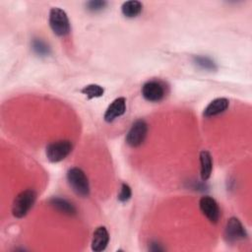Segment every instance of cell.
I'll return each mask as SVG.
<instances>
[{
  "label": "cell",
  "instance_id": "obj_2",
  "mask_svg": "<svg viewBox=\"0 0 252 252\" xmlns=\"http://www.w3.org/2000/svg\"><path fill=\"white\" fill-rule=\"evenodd\" d=\"M67 181L72 190L81 197H87L90 193V185L85 172L79 167H72L67 172Z\"/></svg>",
  "mask_w": 252,
  "mask_h": 252
},
{
  "label": "cell",
  "instance_id": "obj_3",
  "mask_svg": "<svg viewBox=\"0 0 252 252\" xmlns=\"http://www.w3.org/2000/svg\"><path fill=\"white\" fill-rule=\"evenodd\" d=\"M49 26L58 36H64L70 32V23L65 11L60 8H52L49 11Z\"/></svg>",
  "mask_w": 252,
  "mask_h": 252
},
{
  "label": "cell",
  "instance_id": "obj_17",
  "mask_svg": "<svg viewBox=\"0 0 252 252\" xmlns=\"http://www.w3.org/2000/svg\"><path fill=\"white\" fill-rule=\"evenodd\" d=\"M32 49L33 51L40 55V56H45L49 53V47L48 45L42 41L41 39H38V38H35L32 40Z\"/></svg>",
  "mask_w": 252,
  "mask_h": 252
},
{
  "label": "cell",
  "instance_id": "obj_16",
  "mask_svg": "<svg viewBox=\"0 0 252 252\" xmlns=\"http://www.w3.org/2000/svg\"><path fill=\"white\" fill-rule=\"evenodd\" d=\"M193 59H194V63L202 69H205V70H215L216 69L215 62L208 57L195 56Z\"/></svg>",
  "mask_w": 252,
  "mask_h": 252
},
{
  "label": "cell",
  "instance_id": "obj_18",
  "mask_svg": "<svg viewBox=\"0 0 252 252\" xmlns=\"http://www.w3.org/2000/svg\"><path fill=\"white\" fill-rule=\"evenodd\" d=\"M131 195H132V191H131L130 186L126 183H122L121 188H120V192L118 194V200L120 202H126L130 199Z\"/></svg>",
  "mask_w": 252,
  "mask_h": 252
},
{
  "label": "cell",
  "instance_id": "obj_9",
  "mask_svg": "<svg viewBox=\"0 0 252 252\" xmlns=\"http://www.w3.org/2000/svg\"><path fill=\"white\" fill-rule=\"evenodd\" d=\"M125 111H126L125 97H117L108 105L103 115V118L106 122H112L117 117L123 115Z\"/></svg>",
  "mask_w": 252,
  "mask_h": 252
},
{
  "label": "cell",
  "instance_id": "obj_13",
  "mask_svg": "<svg viewBox=\"0 0 252 252\" xmlns=\"http://www.w3.org/2000/svg\"><path fill=\"white\" fill-rule=\"evenodd\" d=\"M49 203L52 207H54L55 209H57L58 211L64 213L66 215L72 216V215L76 214V208L74 207V205L72 203H70L66 199L54 197L49 200Z\"/></svg>",
  "mask_w": 252,
  "mask_h": 252
},
{
  "label": "cell",
  "instance_id": "obj_15",
  "mask_svg": "<svg viewBox=\"0 0 252 252\" xmlns=\"http://www.w3.org/2000/svg\"><path fill=\"white\" fill-rule=\"evenodd\" d=\"M81 93L84 94L88 98H94V97H99L103 94L104 90L102 87L96 84H91L86 86L81 90Z\"/></svg>",
  "mask_w": 252,
  "mask_h": 252
},
{
  "label": "cell",
  "instance_id": "obj_8",
  "mask_svg": "<svg viewBox=\"0 0 252 252\" xmlns=\"http://www.w3.org/2000/svg\"><path fill=\"white\" fill-rule=\"evenodd\" d=\"M199 208L202 214L213 223L220 220V212L217 201L211 196H203L199 201Z\"/></svg>",
  "mask_w": 252,
  "mask_h": 252
},
{
  "label": "cell",
  "instance_id": "obj_6",
  "mask_svg": "<svg viewBox=\"0 0 252 252\" xmlns=\"http://www.w3.org/2000/svg\"><path fill=\"white\" fill-rule=\"evenodd\" d=\"M142 95L144 98L151 102L161 100L165 95V89L161 82L151 80L146 82L142 87Z\"/></svg>",
  "mask_w": 252,
  "mask_h": 252
},
{
  "label": "cell",
  "instance_id": "obj_7",
  "mask_svg": "<svg viewBox=\"0 0 252 252\" xmlns=\"http://www.w3.org/2000/svg\"><path fill=\"white\" fill-rule=\"evenodd\" d=\"M246 237H247L246 230L242 225V223L240 222V220L235 217L230 218L227 220L225 229H224L225 240L229 243H233L235 241L242 240Z\"/></svg>",
  "mask_w": 252,
  "mask_h": 252
},
{
  "label": "cell",
  "instance_id": "obj_10",
  "mask_svg": "<svg viewBox=\"0 0 252 252\" xmlns=\"http://www.w3.org/2000/svg\"><path fill=\"white\" fill-rule=\"evenodd\" d=\"M109 242V234L104 226H98L95 228L92 239V250L94 252H100L104 250Z\"/></svg>",
  "mask_w": 252,
  "mask_h": 252
},
{
  "label": "cell",
  "instance_id": "obj_19",
  "mask_svg": "<svg viewBox=\"0 0 252 252\" xmlns=\"http://www.w3.org/2000/svg\"><path fill=\"white\" fill-rule=\"evenodd\" d=\"M105 6H106V2H105V1H90V2L87 3L88 10H90V11H92V12L100 11V10H102Z\"/></svg>",
  "mask_w": 252,
  "mask_h": 252
},
{
  "label": "cell",
  "instance_id": "obj_12",
  "mask_svg": "<svg viewBox=\"0 0 252 252\" xmlns=\"http://www.w3.org/2000/svg\"><path fill=\"white\" fill-rule=\"evenodd\" d=\"M200 163H201V178L203 181H206L210 178L213 170L212 157L208 151H202L200 153Z\"/></svg>",
  "mask_w": 252,
  "mask_h": 252
},
{
  "label": "cell",
  "instance_id": "obj_14",
  "mask_svg": "<svg viewBox=\"0 0 252 252\" xmlns=\"http://www.w3.org/2000/svg\"><path fill=\"white\" fill-rule=\"evenodd\" d=\"M142 9H143L142 3L137 0L126 1L122 4V7H121L122 14L127 18L137 17L142 12Z\"/></svg>",
  "mask_w": 252,
  "mask_h": 252
},
{
  "label": "cell",
  "instance_id": "obj_11",
  "mask_svg": "<svg viewBox=\"0 0 252 252\" xmlns=\"http://www.w3.org/2000/svg\"><path fill=\"white\" fill-rule=\"evenodd\" d=\"M229 105V101L225 97H219L214 100H212L208 106L204 110V116L205 117H212L215 115H218L220 113H222L227 109Z\"/></svg>",
  "mask_w": 252,
  "mask_h": 252
},
{
  "label": "cell",
  "instance_id": "obj_5",
  "mask_svg": "<svg viewBox=\"0 0 252 252\" xmlns=\"http://www.w3.org/2000/svg\"><path fill=\"white\" fill-rule=\"evenodd\" d=\"M148 134V124L144 119L136 120L126 135V143L133 148L142 145Z\"/></svg>",
  "mask_w": 252,
  "mask_h": 252
},
{
  "label": "cell",
  "instance_id": "obj_4",
  "mask_svg": "<svg viewBox=\"0 0 252 252\" xmlns=\"http://www.w3.org/2000/svg\"><path fill=\"white\" fill-rule=\"evenodd\" d=\"M72 151V144L68 140H60L47 145L45 149L46 158L51 162L63 160Z\"/></svg>",
  "mask_w": 252,
  "mask_h": 252
},
{
  "label": "cell",
  "instance_id": "obj_1",
  "mask_svg": "<svg viewBox=\"0 0 252 252\" xmlns=\"http://www.w3.org/2000/svg\"><path fill=\"white\" fill-rule=\"evenodd\" d=\"M36 200V193L32 189H27L20 192L13 202L12 213L16 218H24L33 206Z\"/></svg>",
  "mask_w": 252,
  "mask_h": 252
}]
</instances>
